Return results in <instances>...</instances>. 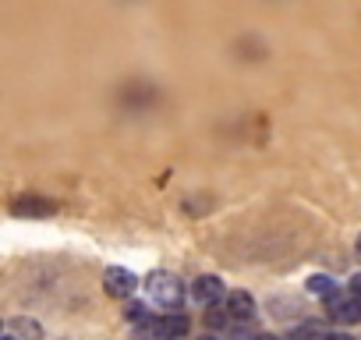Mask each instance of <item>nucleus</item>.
Returning <instances> with one entry per match:
<instances>
[{
    "instance_id": "f257e3e1",
    "label": "nucleus",
    "mask_w": 361,
    "mask_h": 340,
    "mask_svg": "<svg viewBox=\"0 0 361 340\" xmlns=\"http://www.w3.org/2000/svg\"><path fill=\"white\" fill-rule=\"evenodd\" d=\"M142 291L152 298V305L166 308V312H177V305L185 301V287H180V280L166 269H152L145 280H142Z\"/></svg>"
},
{
    "instance_id": "f03ea898",
    "label": "nucleus",
    "mask_w": 361,
    "mask_h": 340,
    "mask_svg": "<svg viewBox=\"0 0 361 340\" xmlns=\"http://www.w3.org/2000/svg\"><path fill=\"white\" fill-rule=\"evenodd\" d=\"M138 277L131 273V269H124V266H110L106 273H103V291L110 294V298H117V301H128L135 291H138Z\"/></svg>"
},
{
    "instance_id": "7ed1b4c3",
    "label": "nucleus",
    "mask_w": 361,
    "mask_h": 340,
    "mask_svg": "<svg viewBox=\"0 0 361 340\" xmlns=\"http://www.w3.org/2000/svg\"><path fill=\"white\" fill-rule=\"evenodd\" d=\"M192 298L199 301V305H220L224 298H227V287H224V280L216 277V273H202V277H195V284H192Z\"/></svg>"
},
{
    "instance_id": "20e7f679",
    "label": "nucleus",
    "mask_w": 361,
    "mask_h": 340,
    "mask_svg": "<svg viewBox=\"0 0 361 340\" xmlns=\"http://www.w3.org/2000/svg\"><path fill=\"white\" fill-rule=\"evenodd\" d=\"M192 329V322H188V315H180V312H163V315H156V322H152V333L159 336V340H180Z\"/></svg>"
},
{
    "instance_id": "39448f33",
    "label": "nucleus",
    "mask_w": 361,
    "mask_h": 340,
    "mask_svg": "<svg viewBox=\"0 0 361 340\" xmlns=\"http://www.w3.org/2000/svg\"><path fill=\"white\" fill-rule=\"evenodd\" d=\"M326 308H329V319H336V322H361V294H347V298H333V301H326Z\"/></svg>"
},
{
    "instance_id": "423d86ee",
    "label": "nucleus",
    "mask_w": 361,
    "mask_h": 340,
    "mask_svg": "<svg viewBox=\"0 0 361 340\" xmlns=\"http://www.w3.org/2000/svg\"><path fill=\"white\" fill-rule=\"evenodd\" d=\"M224 308H227V315H231L234 322L255 319V298H252L248 291H231V294L224 298Z\"/></svg>"
},
{
    "instance_id": "0eeeda50",
    "label": "nucleus",
    "mask_w": 361,
    "mask_h": 340,
    "mask_svg": "<svg viewBox=\"0 0 361 340\" xmlns=\"http://www.w3.org/2000/svg\"><path fill=\"white\" fill-rule=\"evenodd\" d=\"M57 206L50 202V199H43V195H25V199H18L15 206H11V213L15 217H50Z\"/></svg>"
},
{
    "instance_id": "6e6552de",
    "label": "nucleus",
    "mask_w": 361,
    "mask_h": 340,
    "mask_svg": "<svg viewBox=\"0 0 361 340\" xmlns=\"http://www.w3.org/2000/svg\"><path fill=\"white\" fill-rule=\"evenodd\" d=\"M305 291H308L312 298H319V301H333V298L340 294V287H336L333 277H326V273H312V277L305 280Z\"/></svg>"
},
{
    "instance_id": "1a4fd4ad",
    "label": "nucleus",
    "mask_w": 361,
    "mask_h": 340,
    "mask_svg": "<svg viewBox=\"0 0 361 340\" xmlns=\"http://www.w3.org/2000/svg\"><path fill=\"white\" fill-rule=\"evenodd\" d=\"M124 312H128V322H135V326H145V329H152V322H156V315H152L145 305H138V301H131Z\"/></svg>"
},
{
    "instance_id": "9d476101",
    "label": "nucleus",
    "mask_w": 361,
    "mask_h": 340,
    "mask_svg": "<svg viewBox=\"0 0 361 340\" xmlns=\"http://www.w3.org/2000/svg\"><path fill=\"white\" fill-rule=\"evenodd\" d=\"M326 333H319V326H312V322H305V326H298V329H290L283 340H322Z\"/></svg>"
},
{
    "instance_id": "9b49d317",
    "label": "nucleus",
    "mask_w": 361,
    "mask_h": 340,
    "mask_svg": "<svg viewBox=\"0 0 361 340\" xmlns=\"http://www.w3.org/2000/svg\"><path fill=\"white\" fill-rule=\"evenodd\" d=\"M15 329H22V333H29V336H39V333H43L39 322H29V319H15Z\"/></svg>"
},
{
    "instance_id": "f8f14e48",
    "label": "nucleus",
    "mask_w": 361,
    "mask_h": 340,
    "mask_svg": "<svg viewBox=\"0 0 361 340\" xmlns=\"http://www.w3.org/2000/svg\"><path fill=\"white\" fill-rule=\"evenodd\" d=\"M350 294H361V273L350 277Z\"/></svg>"
},
{
    "instance_id": "ddd939ff",
    "label": "nucleus",
    "mask_w": 361,
    "mask_h": 340,
    "mask_svg": "<svg viewBox=\"0 0 361 340\" xmlns=\"http://www.w3.org/2000/svg\"><path fill=\"white\" fill-rule=\"evenodd\" d=\"M326 340H354V336H350V333H340V329H336V333H326Z\"/></svg>"
},
{
    "instance_id": "4468645a",
    "label": "nucleus",
    "mask_w": 361,
    "mask_h": 340,
    "mask_svg": "<svg viewBox=\"0 0 361 340\" xmlns=\"http://www.w3.org/2000/svg\"><path fill=\"white\" fill-rule=\"evenodd\" d=\"M252 340H280V336H276V333H255Z\"/></svg>"
},
{
    "instance_id": "2eb2a0df",
    "label": "nucleus",
    "mask_w": 361,
    "mask_h": 340,
    "mask_svg": "<svg viewBox=\"0 0 361 340\" xmlns=\"http://www.w3.org/2000/svg\"><path fill=\"white\" fill-rule=\"evenodd\" d=\"M199 340H220V336H213V333H206V336H199Z\"/></svg>"
},
{
    "instance_id": "dca6fc26",
    "label": "nucleus",
    "mask_w": 361,
    "mask_h": 340,
    "mask_svg": "<svg viewBox=\"0 0 361 340\" xmlns=\"http://www.w3.org/2000/svg\"><path fill=\"white\" fill-rule=\"evenodd\" d=\"M354 248H357V255H361V234H357V245H354Z\"/></svg>"
},
{
    "instance_id": "f3484780",
    "label": "nucleus",
    "mask_w": 361,
    "mask_h": 340,
    "mask_svg": "<svg viewBox=\"0 0 361 340\" xmlns=\"http://www.w3.org/2000/svg\"><path fill=\"white\" fill-rule=\"evenodd\" d=\"M4 340H18V336H15V333H8V336H4Z\"/></svg>"
},
{
    "instance_id": "a211bd4d",
    "label": "nucleus",
    "mask_w": 361,
    "mask_h": 340,
    "mask_svg": "<svg viewBox=\"0 0 361 340\" xmlns=\"http://www.w3.org/2000/svg\"><path fill=\"white\" fill-rule=\"evenodd\" d=\"M322 340H326V336H322Z\"/></svg>"
}]
</instances>
